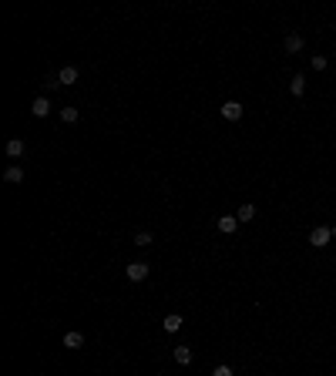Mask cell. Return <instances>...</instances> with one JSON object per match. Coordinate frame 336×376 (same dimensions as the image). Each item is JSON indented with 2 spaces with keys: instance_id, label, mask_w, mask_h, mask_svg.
Returning <instances> with one entry per match:
<instances>
[{
  "instance_id": "14",
  "label": "cell",
  "mask_w": 336,
  "mask_h": 376,
  "mask_svg": "<svg viewBox=\"0 0 336 376\" xmlns=\"http://www.w3.org/2000/svg\"><path fill=\"white\" fill-rule=\"evenodd\" d=\"M7 155H11V158L24 155V141H21V138H14V141H7Z\"/></svg>"
},
{
  "instance_id": "6",
  "label": "cell",
  "mask_w": 336,
  "mask_h": 376,
  "mask_svg": "<svg viewBox=\"0 0 336 376\" xmlns=\"http://www.w3.org/2000/svg\"><path fill=\"white\" fill-rule=\"evenodd\" d=\"M235 225H239V219H235V215H222V219H219V232H222V235H232Z\"/></svg>"
},
{
  "instance_id": "5",
  "label": "cell",
  "mask_w": 336,
  "mask_h": 376,
  "mask_svg": "<svg viewBox=\"0 0 336 376\" xmlns=\"http://www.w3.org/2000/svg\"><path fill=\"white\" fill-rule=\"evenodd\" d=\"M172 356H175V363H179V366H189L192 363V349H189V346H175Z\"/></svg>"
},
{
  "instance_id": "8",
  "label": "cell",
  "mask_w": 336,
  "mask_h": 376,
  "mask_svg": "<svg viewBox=\"0 0 336 376\" xmlns=\"http://www.w3.org/2000/svg\"><path fill=\"white\" fill-rule=\"evenodd\" d=\"M161 326H165V332H179L182 329V316H179V312H172V316L161 319Z\"/></svg>"
},
{
  "instance_id": "1",
  "label": "cell",
  "mask_w": 336,
  "mask_h": 376,
  "mask_svg": "<svg viewBox=\"0 0 336 376\" xmlns=\"http://www.w3.org/2000/svg\"><path fill=\"white\" fill-rule=\"evenodd\" d=\"M124 272H128V279H131V282H141V279H148V262H131Z\"/></svg>"
},
{
  "instance_id": "18",
  "label": "cell",
  "mask_w": 336,
  "mask_h": 376,
  "mask_svg": "<svg viewBox=\"0 0 336 376\" xmlns=\"http://www.w3.org/2000/svg\"><path fill=\"white\" fill-rule=\"evenodd\" d=\"M329 235H333V239H336V225H333V229H329Z\"/></svg>"
},
{
  "instance_id": "9",
  "label": "cell",
  "mask_w": 336,
  "mask_h": 376,
  "mask_svg": "<svg viewBox=\"0 0 336 376\" xmlns=\"http://www.w3.org/2000/svg\"><path fill=\"white\" fill-rule=\"evenodd\" d=\"M64 346H67V349H81V346H84V336H81L78 329L67 332V336H64Z\"/></svg>"
},
{
  "instance_id": "3",
  "label": "cell",
  "mask_w": 336,
  "mask_h": 376,
  "mask_svg": "<svg viewBox=\"0 0 336 376\" xmlns=\"http://www.w3.org/2000/svg\"><path fill=\"white\" fill-rule=\"evenodd\" d=\"M329 239H333V235H329V229H326V225H319V229H313V235H309V242H313L316 249H323V245L329 242Z\"/></svg>"
},
{
  "instance_id": "10",
  "label": "cell",
  "mask_w": 336,
  "mask_h": 376,
  "mask_svg": "<svg viewBox=\"0 0 336 376\" xmlns=\"http://www.w3.org/2000/svg\"><path fill=\"white\" fill-rule=\"evenodd\" d=\"M4 181H11V185H17V181H24V168L11 165L7 171H4Z\"/></svg>"
},
{
  "instance_id": "11",
  "label": "cell",
  "mask_w": 336,
  "mask_h": 376,
  "mask_svg": "<svg viewBox=\"0 0 336 376\" xmlns=\"http://www.w3.org/2000/svg\"><path fill=\"white\" fill-rule=\"evenodd\" d=\"M286 51H289V54H299L302 51V37L299 34H289V37H286Z\"/></svg>"
},
{
  "instance_id": "16",
  "label": "cell",
  "mask_w": 336,
  "mask_h": 376,
  "mask_svg": "<svg viewBox=\"0 0 336 376\" xmlns=\"http://www.w3.org/2000/svg\"><path fill=\"white\" fill-rule=\"evenodd\" d=\"M134 245H151V232H138L134 235Z\"/></svg>"
},
{
  "instance_id": "2",
  "label": "cell",
  "mask_w": 336,
  "mask_h": 376,
  "mask_svg": "<svg viewBox=\"0 0 336 376\" xmlns=\"http://www.w3.org/2000/svg\"><path fill=\"white\" fill-rule=\"evenodd\" d=\"M222 118L225 121H239V118H242V104H239V101H225L222 104Z\"/></svg>"
},
{
  "instance_id": "15",
  "label": "cell",
  "mask_w": 336,
  "mask_h": 376,
  "mask_svg": "<svg viewBox=\"0 0 336 376\" xmlns=\"http://www.w3.org/2000/svg\"><path fill=\"white\" fill-rule=\"evenodd\" d=\"M61 121L74 124V121H78V108H61Z\"/></svg>"
},
{
  "instance_id": "7",
  "label": "cell",
  "mask_w": 336,
  "mask_h": 376,
  "mask_svg": "<svg viewBox=\"0 0 336 376\" xmlns=\"http://www.w3.org/2000/svg\"><path fill=\"white\" fill-rule=\"evenodd\" d=\"M57 81H61V84H74V81H78V67H74V64L61 67V74H57Z\"/></svg>"
},
{
  "instance_id": "4",
  "label": "cell",
  "mask_w": 336,
  "mask_h": 376,
  "mask_svg": "<svg viewBox=\"0 0 336 376\" xmlns=\"http://www.w3.org/2000/svg\"><path fill=\"white\" fill-rule=\"evenodd\" d=\"M31 114H34V118H47V114H51V101H47V98H37V101L31 104Z\"/></svg>"
},
{
  "instance_id": "17",
  "label": "cell",
  "mask_w": 336,
  "mask_h": 376,
  "mask_svg": "<svg viewBox=\"0 0 336 376\" xmlns=\"http://www.w3.org/2000/svg\"><path fill=\"white\" fill-rule=\"evenodd\" d=\"M212 376H232V369H229V366H215V369H212Z\"/></svg>"
},
{
  "instance_id": "13",
  "label": "cell",
  "mask_w": 336,
  "mask_h": 376,
  "mask_svg": "<svg viewBox=\"0 0 336 376\" xmlns=\"http://www.w3.org/2000/svg\"><path fill=\"white\" fill-rule=\"evenodd\" d=\"M235 219H239V222H252V219H256V205H242Z\"/></svg>"
},
{
  "instance_id": "12",
  "label": "cell",
  "mask_w": 336,
  "mask_h": 376,
  "mask_svg": "<svg viewBox=\"0 0 336 376\" xmlns=\"http://www.w3.org/2000/svg\"><path fill=\"white\" fill-rule=\"evenodd\" d=\"M289 91L296 94V98H299L302 91H306V78H302V74H292V81H289Z\"/></svg>"
}]
</instances>
